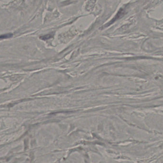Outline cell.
I'll return each mask as SVG.
<instances>
[{"mask_svg":"<svg viewBox=\"0 0 163 163\" xmlns=\"http://www.w3.org/2000/svg\"><path fill=\"white\" fill-rule=\"evenodd\" d=\"M53 36H54L53 34H48V35H44L43 36H40V38L41 40H48V39L53 38Z\"/></svg>","mask_w":163,"mask_h":163,"instance_id":"cell-3","label":"cell"},{"mask_svg":"<svg viewBox=\"0 0 163 163\" xmlns=\"http://www.w3.org/2000/svg\"><path fill=\"white\" fill-rule=\"evenodd\" d=\"M13 34L12 33H6L4 35H0V40L1 39H8L13 37Z\"/></svg>","mask_w":163,"mask_h":163,"instance_id":"cell-2","label":"cell"},{"mask_svg":"<svg viewBox=\"0 0 163 163\" xmlns=\"http://www.w3.org/2000/svg\"><path fill=\"white\" fill-rule=\"evenodd\" d=\"M124 12H125V11H124V9L123 8H121L119 10V11L118 12V13H117V14L115 15V16L109 23H108L107 25H105L104 26V28L109 27L111 25H112V24H113V23H115L116 20H117L120 18H121L124 15Z\"/></svg>","mask_w":163,"mask_h":163,"instance_id":"cell-1","label":"cell"}]
</instances>
